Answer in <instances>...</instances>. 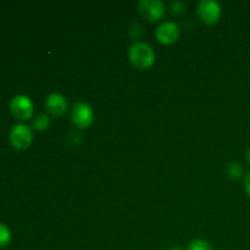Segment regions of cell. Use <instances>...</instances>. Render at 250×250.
<instances>
[{"instance_id": "6da1fadb", "label": "cell", "mask_w": 250, "mask_h": 250, "mask_svg": "<svg viewBox=\"0 0 250 250\" xmlns=\"http://www.w3.org/2000/svg\"><path fill=\"white\" fill-rule=\"evenodd\" d=\"M129 62L139 70H148L155 63V51L149 44L137 42L128 49Z\"/></svg>"}, {"instance_id": "7a4b0ae2", "label": "cell", "mask_w": 250, "mask_h": 250, "mask_svg": "<svg viewBox=\"0 0 250 250\" xmlns=\"http://www.w3.org/2000/svg\"><path fill=\"white\" fill-rule=\"evenodd\" d=\"M9 139L11 146L17 150H24L28 148L33 142V132L31 127L27 125L19 124L15 125L9 134Z\"/></svg>"}, {"instance_id": "3957f363", "label": "cell", "mask_w": 250, "mask_h": 250, "mask_svg": "<svg viewBox=\"0 0 250 250\" xmlns=\"http://www.w3.org/2000/svg\"><path fill=\"white\" fill-rule=\"evenodd\" d=\"M71 119H72L73 125L78 128H88L92 126L93 121H94V111L88 103L80 102L73 105Z\"/></svg>"}, {"instance_id": "277c9868", "label": "cell", "mask_w": 250, "mask_h": 250, "mask_svg": "<svg viewBox=\"0 0 250 250\" xmlns=\"http://www.w3.org/2000/svg\"><path fill=\"white\" fill-rule=\"evenodd\" d=\"M10 111L17 120H21V121L28 120L34 112L33 102L27 95H16L10 102Z\"/></svg>"}, {"instance_id": "5b68a950", "label": "cell", "mask_w": 250, "mask_h": 250, "mask_svg": "<svg viewBox=\"0 0 250 250\" xmlns=\"http://www.w3.org/2000/svg\"><path fill=\"white\" fill-rule=\"evenodd\" d=\"M197 12L199 19L204 23L211 26V24H215L219 22L222 10L217 1H214V0H203L198 5Z\"/></svg>"}, {"instance_id": "8992f818", "label": "cell", "mask_w": 250, "mask_h": 250, "mask_svg": "<svg viewBox=\"0 0 250 250\" xmlns=\"http://www.w3.org/2000/svg\"><path fill=\"white\" fill-rule=\"evenodd\" d=\"M138 9L142 16L149 22L160 21L165 15V5L160 0H142Z\"/></svg>"}, {"instance_id": "52a82bcc", "label": "cell", "mask_w": 250, "mask_h": 250, "mask_svg": "<svg viewBox=\"0 0 250 250\" xmlns=\"http://www.w3.org/2000/svg\"><path fill=\"white\" fill-rule=\"evenodd\" d=\"M155 37L159 43L164 45H171L177 42L180 37V27L173 21H165L156 28Z\"/></svg>"}, {"instance_id": "ba28073f", "label": "cell", "mask_w": 250, "mask_h": 250, "mask_svg": "<svg viewBox=\"0 0 250 250\" xmlns=\"http://www.w3.org/2000/svg\"><path fill=\"white\" fill-rule=\"evenodd\" d=\"M45 107L53 116H62L67 111V100L60 93H53L46 98Z\"/></svg>"}, {"instance_id": "9c48e42d", "label": "cell", "mask_w": 250, "mask_h": 250, "mask_svg": "<svg viewBox=\"0 0 250 250\" xmlns=\"http://www.w3.org/2000/svg\"><path fill=\"white\" fill-rule=\"evenodd\" d=\"M49 126H50V119L48 117V115L39 114L33 120V127L37 131H46L49 128Z\"/></svg>"}, {"instance_id": "30bf717a", "label": "cell", "mask_w": 250, "mask_h": 250, "mask_svg": "<svg viewBox=\"0 0 250 250\" xmlns=\"http://www.w3.org/2000/svg\"><path fill=\"white\" fill-rule=\"evenodd\" d=\"M227 173H229V177L233 178V180H239V178L243 177L244 168L242 167L241 164L231 163L227 166Z\"/></svg>"}, {"instance_id": "8fae6325", "label": "cell", "mask_w": 250, "mask_h": 250, "mask_svg": "<svg viewBox=\"0 0 250 250\" xmlns=\"http://www.w3.org/2000/svg\"><path fill=\"white\" fill-rule=\"evenodd\" d=\"M187 250H212V247L211 244L208 241H205V239L198 238L188 244Z\"/></svg>"}, {"instance_id": "7c38bea8", "label": "cell", "mask_w": 250, "mask_h": 250, "mask_svg": "<svg viewBox=\"0 0 250 250\" xmlns=\"http://www.w3.org/2000/svg\"><path fill=\"white\" fill-rule=\"evenodd\" d=\"M10 241H11V232L4 224H0V249L5 248Z\"/></svg>"}, {"instance_id": "4fadbf2b", "label": "cell", "mask_w": 250, "mask_h": 250, "mask_svg": "<svg viewBox=\"0 0 250 250\" xmlns=\"http://www.w3.org/2000/svg\"><path fill=\"white\" fill-rule=\"evenodd\" d=\"M243 185H244V190H246L247 194L250 197V172L248 173V175L244 176Z\"/></svg>"}, {"instance_id": "5bb4252c", "label": "cell", "mask_w": 250, "mask_h": 250, "mask_svg": "<svg viewBox=\"0 0 250 250\" xmlns=\"http://www.w3.org/2000/svg\"><path fill=\"white\" fill-rule=\"evenodd\" d=\"M168 250H183V249H182V247H180V246H173V247H171Z\"/></svg>"}, {"instance_id": "9a60e30c", "label": "cell", "mask_w": 250, "mask_h": 250, "mask_svg": "<svg viewBox=\"0 0 250 250\" xmlns=\"http://www.w3.org/2000/svg\"><path fill=\"white\" fill-rule=\"evenodd\" d=\"M247 160H248V163L250 164V148L248 149V153H247Z\"/></svg>"}]
</instances>
